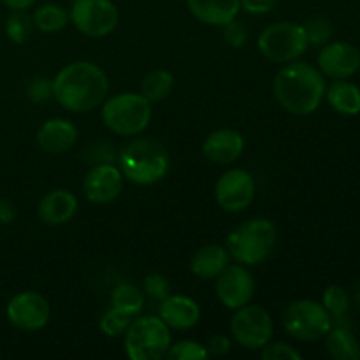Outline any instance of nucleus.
Instances as JSON below:
<instances>
[{"label": "nucleus", "instance_id": "nucleus-39", "mask_svg": "<svg viewBox=\"0 0 360 360\" xmlns=\"http://www.w3.org/2000/svg\"><path fill=\"white\" fill-rule=\"evenodd\" d=\"M37 0H2V4L6 7H9L11 11H27L30 9Z\"/></svg>", "mask_w": 360, "mask_h": 360}, {"label": "nucleus", "instance_id": "nucleus-3", "mask_svg": "<svg viewBox=\"0 0 360 360\" xmlns=\"http://www.w3.org/2000/svg\"><path fill=\"white\" fill-rule=\"evenodd\" d=\"M120 171L130 183L146 186L165 178L169 153L165 146L150 137H139L127 144L120 153Z\"/></svg>", "mask_w": 360, "mask_h": 360}, {"label": "nucleus", "instance_id": "nucleus-33", "mask_svg": "<svg viewBox=\"0 0 360 360\" xmlns=\"http://www.w3.org/2000/svg\"><path fill=\"white\" fill-rule=\"evenodd\" d=\"M264 360H301L302 355L287 343H267L262 348Z\"/></svg>", "mask_w": 360, "mask_h": 360}, {"label": "nucleus", "instance_id": "nucleus-24", "mask_svg": "<svg viewBox=\"0 0 360 360\" xmlns=\"http://www.w3.org/2000/svg\"><path fill=\"white\" fill-rule=\"evenodd\" d=\"M32 21H34V27L39 28L41 32L55 34V32L63 30L67 27L70 18L65 7L58 6V4H44V6L34 11Z\"/></svg>", "mask_w": 360, "mask_h": 360}, {"label": "nucleus", "instance_id": "nucleus-20", "mask_svg": "<svg viewBox=\"0 0 360 360\" xmlns=\"http://www.w3.org/2000/svg\"><path fill=\"white\" fill-rule=\"evenodd\" d=\"M186 6L193 18L211 27H224L241 11L239 0H186Z\"/></svg>", "mask_w": 360, "mask_h": 360}, {"label": "nucleus", "instance_id": "nucleus-26", "mask_svg": "<svg viewBox=\"0 0 360 360\" xmlns=\"http://www.w3.org/2000/svg\"><path fill=\"white\" fill-rule=\"evenodd\" d=\"M111 304L115 308L123 309L129 315L136 316L144 308V294L137 287L130 283H120L111 294Z\"/></svg>", "mask_w": 360, "mask_h": 360}, {"label": "nucleus", "instance_id": "nucleus-16", "mask_svg": "<svg viewBox=\"0 0 360 360\" xmlns=\"http://www.w3.org/2000/svg\"><path fill=\"white\" fill-rule=\"evenodd\" d=\"M245 150V139L238 130L220 129L207 136L202 144L204 157L218 165H227L238 160Z\"/></svg>", "mask_w": 360, "mask_h": 360}, {"label": "nucleus", "instance_id": "nucleus-10", "mask_svg": "<svg viewBox=\"0 0 360 360\" xmlns=\"http://www.w3.org/2000/svg\"><path fill=\"white\" fill-rule=\"evenodd\" d=\"M273 319L262 306H243L231 320L232 336L248 350H262L273 338Z\"/></svg>", "mask_w": 360, "mask_h": 360}, {"label": "nucleus", "instance_id": "nucleus-7", "mask_svg": "<svg viewBox=\"0 0 360 360\" xmlns=\"http://www.w3.org/2000/svg\"><path fill=\"white\" fill-rule=\"evenodd\" d=\"M260 53L271 62L290 63L302 56L308 49L309 41L304 25L280 21L264 28L257 41Z\"/></svg>", "mask_w": 360, "mask_h": 360}, {"label": "nucleus", "instance_id": "nucleus-32", "mask_svg": "<svg viewBox=\"0 0 360 360\" xmlns=\"http://www.w3.org/2000/svg\"><path fill=\"white\" fill-rule=\"evenodd\" d=\"M144 294L153 301H164L167 295H171V283L167 278L160 273H151L144 280Z\"/></svg>", "mask_w": 360, "mask_h": 360}, {"label": "nucleus", "instance_id": "nucleus-1", "mask_svg": "<svg viewBox=\"0 0 360 360\" xmlns=\"http://www.w3.org/2000/svg\"><path fill=\"white\" fill-rule=\"evenodd\" d=\"M109 91L104 70L91 62H72L63 67L53 79V98L63 109L86 112L98 108Z\"/></svg>", "mask_w": 360, "mask_h": 360}, {"label": "nucleus", "instance_id": "nucleus-29", "mask_svg": "<svg viewBox=\"0 0 360 360\" xmlns=\"http://www.w3.org/2000/svg\"><path fill=\"white\" fill-rule=\"evenodd\" d=\"M134 322V316L125 313L123 309L115 308L111 306V309L102 315L101 319V330L109 338H120L127 333V329L130 327V323Z\"/></svg>", "mask_w": 360, "mask_h": 360}, {"label": "nucleus", "instance_id": "nucleus-9", "mask_svg": "<svg viewBox=\"0 0 360 360\" xmlns=\"http://www.w3.org/2000/svg\"><path fill=\"white\" fill-rule=\"evenodd\" d=\"M69 18L81 34L98 39L115 30L120 14L111 0H74Z\"/></svg>", "mask_w": 360, "mask_h": 360}, {"label": "nucleus", "instance_id": "nucleus-5", "mask_svg": "<svg viewBox=\"0 0 360 360\" xmlns=\"http://www.w3.org/2000/svg\"><path fill=\"white\" fill-rule=\"evenodd\" d=\"M102 122L116 136H139L151 122V102L143 94H118L102 102Z\"/></svg>", "mask_w": 360, "mask_h": 360}, {"label": "nucleus", "instance_id": "nucleus-22", "mask_svg": "<svg viewBox=\"0 0 360 360\" xmlns=\"http://www.w3.org/2000/svg\"><path fill=\"white\" fill-rule=\"evenodd\" d=\"M327 102L336 112L355 116L360 112V88L345 79H336L326 90Z\"/></svg>", "mask_w": 360, "mask_h": 360}, {"label": "nucleus", "instance_id": "nucleus-19", "mask_svg": "<svg viewBox=\"0 0 360 360\" xmlns=\"http://www.w3.org/2000/svg\"><path fill=\"white\" fill-rule=\"evenodd\" d=\"M77 213V197L69 190H51L41 199L37 206V214L44 224L63 225Z\"/></svg>", "mask_w": 360, "mask_h": 360}, {"label": "nucleus", "instance_id": "nucleus-15", "mask_svg": "<svg viewBox=\"0 0 360 360\" xmlns=\"http://www.w3.org/2000/svg\"><path fill=\"white\" fill-rule=\"evenodd\" d=\"M360 69V51L350 42L323 44L319 53V70L330 79H348Z\"/></svg>", "mask_w": 360, "mask_h": 360}, {"label": "nucleus", "instance_id": "nucleus-30", "mask_svg": "<svg viewBox=\"0 0 360 360\" xmlns=\"http://www.w3.org/2000/svg\"><path fill=\"white\" fill-rule=\"evenodd\" d=\"M304 30L308 34L309 44L323 46L329 42L330 35H333V25H330L329 18L322 16V14H313L306 20Z\"/></svg>", "mask_w": 360, "mask_h": 360}, {"label": "nucleus", "instance_id": "nucleus-2", "mask_svg": "<svg viewBox=\"0 0 360 360\" xmlns=\"http://www.w3.org/2000/svg\"><path fill=\"white\" fill-rule=\"evenodd\" d=\"M326 77L306 62H290L276 74L273 91L283 109L295 116L315 112L326 97Z\"/></svg>", "mask_w": 360, "mask_h": 360}, {"label": "nucleus", "instance_id": "nucleus-13", "mask_svg": "<svg viewBox=\"0 0 360 360\" xmlns=\"http://www.w3.org/2000/svg\"><path fill=\"white\" fill-rule=\"evenodd\" d=\"M255 292V281L243 264L231 266L217 278V295L229 309H239L250 304Z\"/></svg>", "mask_w": 360, "mask_h": 360}, {"label": "nucleus", "instance_id": "nucleus-31", "mask_svg": "<svg viewBox=\"0 0 360 360\" xmlns=\"http://www.w3.org/2000/svg\"><path fill=\"white\" fill-rule=\"evenodd\" d=\"M165 357L169 360H204L207 359V350L197 341L183 340L176 345H171Z\"/></svg>", "mask_w": 360, "mask_h": 360}, {"label": "nucleus", "instance_id": "nucleus-40", "mask_svg": "<svg viewBox=\"0 0 360 360\" xmlns=\"http://www.w3.org/2000/svg\"><path fill=\"white\" fill-rule=\"evenodd\" d=\"M355 302H357V308L360 309V285L357 287V292H355Z\"/></svg>", "mask_w": 360, "mask_h": 360}, {"label": "nucleus", "instance_id": "nucleus-25", "mask_svg": "<svg viewBox=\"0 0 360 360\" xmlns=\"http://www.w3.org/2000/svg\"><path fill=\"white\" fill-rule=\"evenodd\" d=\"M174 88V76L165 69H155L144 76L141 94L150 102H160L171 95Z\"/></svg>", "mask_w": 360, "mask_h": 360}, {"label": "nucleus", "instance_id": "nucleus-21", "mask_svg": "<svg viewBox=\"0 0 360 360\" xmlns=\"http://www.w3.org/2000/svg\"><path fill=\"white\" fill-rule=\"evenodd\" d=\"M229 264H231V253L227 248L220 245H207L197 250L190 260V269L202 280H213L227 269Z\"/></svg>", "mask_w": 360, "mask_h": 360}, {"label": "nucleus", "instance_id": "nucleus-8", "mask_svg": "<svg viewBox=\"0 0 360 360\" xmlns=\"http://www.w3.org/2000/svg\"><path fill=\"white\" fill-rule=\"evenodd\" d=\"M333 319L320 302L299 299L283 311V327L288 336L299 341H319L333 329Z\"/></svg>", "mask_w": 360, "mask_h": 360}, {"label": "nucleus", "instance_id": "nucleus-34", "mask_svg": "<svg viewBox=\"0 0 360 360\" xmlns=\"http://www.w3.org/2000/svg\"><path fill=\"white\" fill-rule=\"evenodd\" d=\"M221 34H224V41L227 42L231 48H243L248 41V30L243 23L232 20L227 25L221 27Z\"/></svg>", "mask_w": 360, "mask_h": 360}, {"label": "nucleus", "instance_id": "nucleus-14", "mask_svg": "<svg viewBox=\"0 0 360 360\" xmlns=\"http://www.w3.org/2000/svg\"><path fill=\"white\" fill-rule=\"evenodd\" d=\"M123 174L120 167L104 162L88 171L83 181V193L90 202L109 204L122 193Z\"/></svg>", "mask_w": 360, "mask_h": 360}, {"label": "nucleus", "instance_id": "nucleus-17", "mask_svg": "<svg viewBox=\"0 0 360 360\" xmlns=\"http://www.w3.org/2000/svg\"><path fill=\"white\" fill-rule=\"evenodd\" d=\"M158 316L169 329L188 330L200 320V308L193 299L186 295H167L160 301Z\"/></svg>", "mask_w": 360, "mask_h": 360}, {"label": "nucleus", "instance_id": "nucleus-11", "mask_svg": "<svg viewBox=\"0 0 360 360\" xmlns=\"http://www.w3.org/2000/svg\"><path fill=\"white\" fill-rule=\"evenodd\" d=\"M7 319L11 326L25 333L41 330L48 326L51 316V306L44 295L37 292H20L7 304Z\"/></svg>", "mask_w": 360, "mask_h": 360}, {"label": "nucleus", "instance_id": "nucleus-27", "mask_svg": "<svg viewBox=\"0 0 360 360\" xmlns=\"http://www.w3.org/2000/svg\"><path fill=\"white\" fill-rule=\"evenodd\" d=\"M322 304L330 315L333 322L340 323L347 319L348 309H350V297H348L347 290L343 287H340V285H330L323 292Z\"/></svg>", "mask_w": 360, "mask_h": 360}, {"label": "nucleus", "instance_id": "nucleus-6", "mask_svg": "<svg viewBox=\"0 0 360 360\" xmlns=\"http://www.w3.org/2000/svg\"><path fill=\"white\" fill-rule=\"evenodd\" d=\"M171 329L160 316H143L130 323L125 333L127 357L132 360H160L171 348Z\"/></svg>", "mask_w": 360, "mask_h": 360}, {"label": "nucleus", "instance_id": "nucleus-35", "mask_svg": "<svg viewBox=\"0 0 360 360\" xmlns=\"http://www.w3.org/2000/svg\"><path fill=\"white\" fill-rule=\"evenodd\" d=\"M28 97L35 104L53 98V81L49 77H34V81L28 84Z\"/></svg>", "mask_w": 360, "mask_h": 360}, {"label": "nucleus", "instance_id": "nucleus-12", "mask_svg": "<svg viewBox=\"0 0 360 360\" xmlns=\"http://www.w3.org/2000/svg\"><path fill=\"white\" fill-rule=\"evenodd\" d=\"M214 197L218 206L229 213L245 211L255 197L253 176L245 169H231L224 172L214 186Z\"/></svg>", "mask_w": 360, "mask_h": 360}, {"label": "nucleus", "instance_id": "nucleus-28", "mask_svg": "<svg viewBox=\"0 0 360 360\" xmlns=\"http://www.w3.org/2000/svg\"><path fill=\"white\" fill-rule=\"evenodd\" d=\"M34 30V21L27 11H13L6 20V34L14 44H23L28 41Z\"/></svg>", "mask_w": 360, "mask_h": 360}, {"label": "nucleus", "instance_id": "nucleus-36", "mask_svg": "<svg viewBox=\"0 0 360 360\" xmlns=\"http://www.w3.org/2000/svg\"><path fill=\"white\" fill-rule=\"evenodd\" d=\"M241 9L248 14H267L276 7L278 0H239Z\"/></svg>", "mask_w": 360, "mask_h": 360}, {"label": "nucleus", "instance_id": "nucleus-18", "mask_svg": "<svg viewBox=\"0 0 360 360\" xmlns=\"http://www.w3.org/2000/svg\"><path fill=\"white\" fill-rule=\"evenodd\" d=\"M77 143V129L72 122L63 118L48 120L37 132V144L42 151L60 155L69 151Z\"/></svg>", "mask_w": 360, "mask_h": 360}, {"label": "nucleus", "instance_id": "nucleus-23", "mask_svg": "<svg viewBox=\"0 0 360 360\" xmlns=\"http://www.w3.org/2000/svg\"><path fill=\"white\" fill-rule=\"evenodd\" d=\"M327 352L336 360H359L360 343L347 327H334L326 336Z\"/></svg>", "mask_w": 360, "mask_h": 360}, {"label": "nucleus", "instance_id": "nucleus-38", "mask_svg": "<svg viewBox=\"0 0 360 360\" xmlns=\"http://www.w3.org/2000/svg\"><path fill=\"white\" fill-rule=\"evenodd\" d=\"M16 206L9 199L0 197V225H9L16 220Z\"/></svg>", "mask_w": 360, "mask_h": 360}, {"label": "nucleus", "instance_id": "nucleus-4", "mask_svg": "<svg viewBox=\"0 0 360 360\" xmlns=\"http://www.w3.org/2000/svg\"><path fill=\"white\" fill-rule=\"evenodd\" d=\"M276 245V227L266 218L245 221L229 234L227 250L236 262L257 266L273 253Z\"/></svg>", "mask_w": 360, "mask_h": 360}, {"label": "nucleus", "instance_id": "nucleus-37", "mask_svg": "<svg viewBox=\"0 0 360 360\" xmlns=\"http://www.w3.org/2000/svg\"><path fill=\"white\" fill-rule=\"evenodd\" d=\"M207 355H214V357H221V355L229 354L231 350V340L224 334H214L206 345Z\"/></svg>", "mask_w": 360, "mask_h": 360}]
</instances>
